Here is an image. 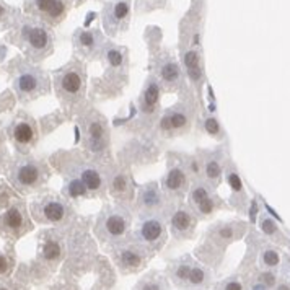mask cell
<instances>
[{
	"mask_svg": "<svg viewBox=\"0 0 290 290\" xmlns=\"http://www.w3.org/2000/svg\"><path fill=\"white\" fill-rule=\"evenodd\" d=\"M204 129H205V132H207L209 135L217 137V139H220V137L224 135V134H222V126H220L219 119L213 118V116L205 118V121H204Z\"/></svg>",
	"mask_w": 290,
	"mask_h": 290,
	"instance_id": "33",
	"label": "cell"
},
{
	"mask_svg": "<svg viewBox=\"0 0 290 290\" xmlns=\"http://www.w3.org/2000/svg\"><path fill=\"white\" fill-rule=\"evenodd\" d=\"M259 282L271 288L276 285V276H274L272 272H263L261 276H259Z\"/></svg>",
	"mask_w": 290,
	"mask_h": 290,
	"instance_id": "36",
	"label": "cell"
},
{
	"mask_svg": "<svg viewBox=\"0 0 290 290\" xmlns=\"http://www.w3.org/2000/svg\"><path fill=\"white\" fill-rule=\"evenodd\" d=\"M0 290H10V288H7V287H0Z\"/></svg>",
	"mask_w": 290,
	"mask_h": 290,
	"instance_id": "42",
	"label": "cell"
},
{
	"mask_svg": "<svg viewBox=\"0 0 290 290\" xmlns=\"http://www.w3.org/2000/svg\"><path fill=\"white\" fill-rule=\"evenodd\" d=\"M9 135L18 152H28L38 140L36 123L31 118H17L9 127Z\"/></svg>",
	"mask_w": 290,
	"mask_h": 290,
	"instance_id": "11",
	"label": "cell"
},
{
	"mask_svg": "<svg viewBox=\"0 0 290 290\" xmlns=\"http://www.w3.org/2000/svg\"><path fill=\"white\" fill-rule=\"evenodd\" d=\"M70 4L72 0H28L26 10L44 23L57 25L64 20Z\"/></svg>",
	"mask_w": 290,
	"mask_h": 290,
	"instance_id": "8",
	"label": "cell"
},
{
	"mask_svg": "<svg viewBox=\"0 0 290 290\" xmlns=\"http://www.w3.org/2000/svg\"><path fill=\"white\" fill-rule=\"evenodd\" d=\"M111 191H113V194L116 197H124L126 196L129 188H127V183H126L124 176H121V174H119V176L114 178L113 185H111Z\"/></svg>",
	"mask_w": 290,
	"mask_h": 290,
	"instance_id": "35",
	"label": "cell"
},
{
	"mask_svg": "<svg viewBox=\"0 0 290 290\" xmlns=\"http://www.w3.org/2000/svg\"><path fill=\"white\" fill-rule=\"evenodd\" d=\"M222 290H243V285H241V282L238 279H228L225 280L224 284H222Z\"/></svg>",
	"mask_w": 290,
	"mask_h": 290,
	"instance_id": "37",
	"label": "cell"
},
{
	"mask_svg": "<svg viewBox=\"0 0 290 290\" xmlns=\"http://www.w3.org/2000/svg\"><path fill=\"white\" fill-rule=\"evenodd\" d=\"M113 256H114V261L118 264V268L123 272L139 271L143 266L145 259H147V256H145V249L137 245V243L116 248Z\"/></svg>",
	"mask_w": 290,
	"mask_h": 290,
	"instance_id": "12",
	"label": "cell"
},
{
	"mask_svg": "<svg viewBox=\"0 0 290 290\" xmlns=\"http://www.w3.org/2000/svg\"><path fill=\"white\" fill-rule=\"evenodd\" d=\"M217 207H219V197L213 196V194H210V196L205 197V199H202L201 202H197L196 205H193L191 209H193V212L196 213L197 217L204 219V217L212 215V213L215 212Z\"/></svg>",
	"mask_w": 290,
	"mask_h": 290,
	"instance_id": "26",
	"label": "cell"
},
{
	"mask_svg": "<svg viewBox=\"0 0 290 290\" xmlns=\"http://www.w3.org/2000/svg\"><path fill=\"white\" fill-rule=\"evenodd\" d=\"M249 290H269V287H266V285L261 284L259 280H256V282H253V284H251Z\"/></svg>",
	"mask_w": 290,
	"mask_h": 290,
	"instance_id": "39",
	"label": "cell"
},
{
	"mask_svg": "<svg viewBox=\"0 0 290 290\" xmlns=\"http://www.w3.org/2000/svg\"><path fill=\"white\" fill-rule=\"evenodd\" d=\"M157 80L165 90H176L183 82L179 64L170 56L162 57L157 65Z\"/></svg>",
	"mask_w": 290,
	"mask_h": 290,
	"instance_id": "15",
	"label": "cell"
},
{
	"mask_svg": "<svg viewBox=\"0 0 290 290\" xmlns=\"http://www.w3.org/2000/svg\"><path fill=\"white\" fill-rule=\"evenodd\" d=\"M224 171H225L228 186L232 189V202L238 209H243L246 205V193H245V186H243V181L238 174V170H236L232 162H228Z\"/></svg>",
	"mask_w": 290,
	"mask_h": 290,
	"instance_id": "21",
	"label": "cell"
},
{
	"mask_svg": "<svg viewBox=\"0 0 290 290\" xmlns=\"http://www.w3.org/2000/svg\"><path fill=\"white\" fill-rule=\"evenodd\" d=\"M166 240V227L157 213H145L134 230V243L145 251H157Z\"/></svg>",
	"mask_w": 290,
	"mask_h": 290,
	"instance_id": "7",
	"label": "cell"
},
{
	"mask_svg": "<svg viewBox=\"0 0 290 290\" xmlns=\"http://www.w3.org/2000/svg\"><path fill=\"white\" fill-rule=\"evenodd\" d=\"M108 142V127L100 116H90L85 119V143L90 150L100 152Z\"/></svg>",
	"mask_w": 290,
	"mask_h": 290,
	"instance_id": "16",
	"label": "cell"
},
{
	"mask_svg": "<svg viewBox=\"0 0 290 290\" xmlns=\"http://www.w3.org/2000/svg\"><path fill=\"white\" fill-rule=\"evenodd\" d=\"M17 41L26 52V56L38 62L51 54L52 36L43 23L36 20H25L17 28Z\"/></svg>",
	"mask_w": 290,
	"mask_h": 290,
	"instance_id": "1",
	"label": "cell"
},
{
	"mask_svg": "<svg viewBox=\"0 0 290 290\" xmlns=\"http://www.w3.org/2000/svg\"><path fill=\"white\" fill-rule=\"evenodd\" d=\"M183 62H185V68L191 80L197 85V82H201L204 75L202 65H201V54L197 51H186L185 54H183Z\"/></svg>",
	"mask_w": 290,
	"mask_h": 290,
	"instance_id": "24",
	"label": "cell"
},
{
	"mask_svg": "<svg viewBox=\"0 0 290 290\" xmlns=\"http://www.w3.org/2000/svg\"><path fill=\"white\" fill-rule=\"evenodd\" d=\"M75 48L79 52H82L87 59H96L101 54V51L104 48V41L100 31H87V29H80L74 36Z\"/></svg>",
	"mask_w": 290,
	"mask_h": 290,
	"instance_id": "14",
	"label": "cell"
},
{
	"mask_svg": "<svg viewBox=\"0 0 290 290\" xmlns=\"http://www.w3.org/2000/svg\"><path fill=\"white\" fill-rule=\"evenodd\" d=\"M163 194L160 188H157V185H147L142 186L139 191V207L142 212L145 213H155L158 209L163 207Z\"/></svg>",
	"mask_w": 290,
	"mask_h": 290,
	"instance_id": "20",
	"label": "cell"
},
{
	"mask_svg": "<svg viewBox=\"0 0 290 290\" xmlns=\"http://www.w3.org/2000/svg\"><path fill=\"white\" fill-rule=\"evenodd\" d=\"M10 183L21 193H31L41 188L49 178V170L34 158H20L13 162L9 173Z\"/></svg>",
	"mask_w": 290,
	"mask_h": 290,
	"instance_id": "3",
	"label": "cell"
},
{
	"mask_svg": "<svg viewBox=\"0 0 290 290\" xmlns=\"http://www.w3.org/2000/svg\"><path fill=\"white\" fill-rule=\"evenodd\" d=\"M207 279H209V274L205 272L204 268H201V266H193L189 279H188V284L193 287H202L205 282H207Z\"/></svg>",
	"mask_w": 290,
	"mask_h": 290,
	"instance_id": "31",
	"label": "cell"
},
{
	"mask_svg": "<svg viewBox=\"0 0 290 290\" xmlns=\"http://www.w3.org/2000/svg\"><path fill=\"white\" fill-rule=\"evenodd\" d=\"M60 253H62V249H60V245L54 240H48L44 243L43 246V256L48 259V261H56L59 259Z\"/></svg>",
	"mask_w": 290,
	"mask_h": 290,
	"instance_id": "32",
	"label": "cell"
},
{
	"mask_svg": "<svg viewBox=\"0 0 290 290\" xmlns=\"http://www.w3.org/2000/svg\"><path fill=\"white\" fill-rule=\"evenodd\" d=\"M4 152V143H2V140H0V154H2Z\"/></svg>",
	"mask_w": 290,
	"mask_h": 290,
	"instance_id": "41",
	"label": "cell"
},
{
	"mask_svg": "<svg viewBox=\"0 0 290 290\" xmlns=\"http://www.w3.org/2000/svg\"><path fill=\"white\" fill-rule=\"evenodd\" d=\"M13 90L20 101H31L38 96L49 93V79L40 68L21 64L15 72Z\"/></svg>",
	"mask_w": 290,
	"mask_h": 290,
	"instance_id": "4",
	"label": "cell"
},
{
	"mask_svg": "<svg viewBox=\"0 0 290 290\" xmlns=\"http://www.w3.org/2000/svg\"><path fill=\"white\" fill-rule=\"evenodd\" d=\"M31 215L36 222L49 224V225H60L67 222L72 217V207L65 199L54 194L40 196L29 205Z\"/></svg>",
	"mask_w": 290,
	"mask_h": 290,
	"instance_id": "6",
	"label": "cell"
},
{
	"mask_svg": "<svg viewBox=\"0 0 290 290\" xmlns=\"http://www.w3.org/2000/svg\"><path fill=\"white\" fill-rule=\"evenodd\" d=\"M54 85L59 98L65 103H77L85 96L87 77L85 67L79 62H72L60 68L54 75Z\"/></svg>",
	"mask_w": 290,
	"mask_h": 290,
	"instance_id": "5",
	"label": "cell"
},
{
	"mask_svg": "<svg viewBox=\"0 0 290 290\" xmlns=\"http://www.w3.org/2000/svg\"><path fill=\"white\" fill-rule=\"evenodd\" d=\"M191 126V108L188 106H174L168 110L163 118L160 129L166 134H181L186 132Z\"/></svg>",
	"mask_w": 290,
	"mask_h": 290,
	"instance_id": "13",
	"label": "cell"
},
{
	"mask_svg": "<svg viewBox=\"0 0 290 290\" xmlns=\"http://www.w3.org/2000/svg\"><path fill=\"white\" fill-rule=\"evenodd\" d=\"M160 95H162V85L157 80V77H150L145 83L140 95V111L143 114H152L157 106L160 104Z\"/></svg>",
	"mask_w": 290,
	"mask_h": 290,
	"instance_id": "22",
	"label": "cell"
},
{
	"mask_svg": "<svg viewBox=\"0 0 290 290\" xmlns=\"http://www.w3.org/2000/svg\"><path fill=\"white\" fill-rule=\"evenodd\" d=\"M204 174H205V183L215 189L220 181H222L224 174V166H222V158L219 154H209L204 158Z\"/></svg>",
	"mask_w": 290,
	"mask_h": 290,
	"instance_id": "23",
	"label": "cell"
},
{
	"mask_svg": "<svg viewBox=\"0 0 290 290\" xmlns=\"http://www.w3.org/2000/svg\"><path fill=\"white\" fill-rule=\"evenodd\" d=\"M261 266H264L266 269H276L277 266L280 264V256H279V251L276 248H271V246H266L261 251Z\"/></svg>",
	"mask_w": 290,
	"mask_h": 290,
	"instance_id": "27",
	"label": "cell"
},
{
	"mask_svg": "<svg viewBox=\"0 0 290 290\" xmlns=\"http://www.w3.org/2000/svg\"><path fill=\"white\" fill-rule=\"evenodd\" d=\"M64 194L68 197V199H79V197H85L88 196V189L87 186L83 185V181L72 174L70 178L65 181V186H64Z\"/></svg>",
	"mask_w": 290,
	"mask_h": 290,
	"instance_id": "25",
	"label": "cell"
},
{
	"mask_svg": "<svg viewBox=\"0 0 290 290\" xmlns=\"http://www.w3.org/2000/svg\"><path fill=\"white\" fill-rule=\"evenodd\" d=\"M10 271V261L9 258L0 255V276H4V274H7Z\"/></svg>",
	"mask_w": 290,
	"mask_h": 290,
	"instance_id": "38",
	"label": "cell"
},
{
	"mask_svg": "<svg viewBox=\"0 0 290 290\" xmlns=\"http://www.w3.org/2000/svg\"><path fill=\"white\" fill-rule=\"evenodd\" d=\"M170 225H171V233L176 236V238H188V236H191V233L194 232L196 215L191 209L179 207L173 213Z\"/></svg>",
	"mask_w": 290,
	"mask_h": 290,
	"instance_id": "18",
	"label": "cell"
},
{
	"mask_svg": "<svg viewBox=\"0 0 290 290\" xmlns=\"http://www.w3.org/2000/svg\"><path fill=\"white\" fill-rule=\"evenodd\" d=\"M75 176H79L83 185L87 186L88 193L98 194L104 189V178L101 171L98 170L96 166L90 165V163H80L75 168Z\"/></svg>",
	"mask_w": 290,
	"mask_h": 290,
	"instance_id": "19",
	"label": "cell"
},
{
	"mask_svg": "<svg viewBox=\"0 0 290 290\" xmlns=\"http://www.w3.org/2000/svg\"><path fill=\"white\" fill-rule=\"evenodd\" d=\"M29 228H31V224H29L23 202H12L7 209L0 210V232L2 233L18 236Z\"/></svg>",
	"mask_w": 290,
	"mask_h": 290,
	"instance_id": "9",
	"label": "cell"
},
{
	"mask_svg": "<svg viewBox=\"0 0 290 290\" xmlns=\"http://www.w3.org/2000/svg\"><path fill=\"white\" fill-rule=\"evenodd\" d=\"M191 269H193V264L189 263V259H183L181 263L176 264V268H174V272H173V280L174 284L178 285H183V284H188V279H189V274H191Z\"/></svg>",
	"mask_w": 290,
	"mask_h": 290,
	"instance_id": "28",
	"label": "cell"
},
{
	"mask_svg": "<svg viewBox=\"0 0 290 290\" xmlns=\"http://www.w3.org/2000/svg\"><path fill=\"white\" fill-rule=\"evenodd\" d=\"M131 228V215L121 205H106L96 220L95 232L98 238L106 243H118Z\"/></svg>",
	"mask_w": 290,
	"mask_h": 290,
	"instance_id": "2",
	"label": "cell"
},
{
	"mask_svg": "<svg viewBox=\"0 0 290 290\" xmlns=\"http://www.w3.org/2000/svg\"><path fill=\"white\" fill-rule=\"evenodd\" d=\"M276 290H290V285H287V284H279Z\"/></svg>",
	"mask_w": 290,
	"mask_h": 290,
	"instance_id": "40",
	"label": "cell"
},
{
	"mask_svg": "<svg viewBox=\"0 0 290 290\" xmlns=\"http://www.w3.org/2000/svg\"><path fill=\"white\" fill-rule=\"evenodd\" d=\"M259 227H261V230L268 235V236H272V238L276 240H282V233L279 230L277 224L274 222V220L268 215H261V220H259Z\"/></svg>",
	"mask_w": 290,
	"mask_h": 290,
	"instance_id": "30",
	"label": "cell"
},
{
	"mask_svg": "<svg viewBox=\"0 0 290 290\" xmlns=\"http://www.w3.org/2000/svg\"><path fill=\"white\" fill-rule=\"evenodd\" d=\"M135 290H168V287L162 276H149L137 284Z\"/></svg>",
	"mask_w": 290,
	"mask_h": 290,
	"instance_id": "29",
	"label": "cell"
},
{
	"mask_svg": "<svg viewBox=\"0 0 290 290\" xmlns=\"http://www.w3.org/2000/svg\"><path fill=\"white\" fill-rule=\"evenodd\" d=\"M162 189L168 196H183L188 191V173L183 166H171L162 181Z\"/></svg>",
	"mask_w": 290,
	"mask_h": 290,
	"instance_id": "17",
	"label": "cell"
},
{
	"mask_svg": "<svg viewBox=\"0 0 290 290\" xmlns=\"http://www.w3.org/2000/svg\"><path fill=\"white\" fill-rule=\"evenodd\" d=\"M124 51L123 49H118V48H110L106 49V56H108V60H110V65L114 67V68H119L121 65L124 64Z\"/></svg>",
	"mask_w": 290,
	"mask_h": 290,
	"instance_id": "34",
	"label": "cell"
},
{
	"mask_svg": "<svg viewBox=\"0 0 290 290\" xmlns=\"http://www.w3.org/2000/svg\"><path fill=\"white\" fill-rule=\"evenodd\" d=\"M131 18V0H113L104 7L103 25L110 36L124 31Z\"/></svg>",
	"mask_w": 290,
	"mask_h": 290,
	"instance_id": "10",
	"label": "cell"
}]
</instances>
